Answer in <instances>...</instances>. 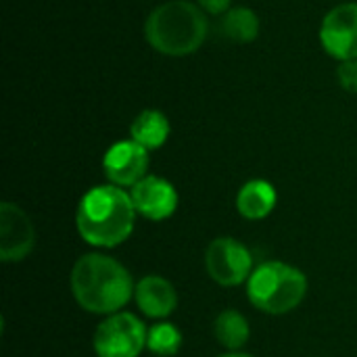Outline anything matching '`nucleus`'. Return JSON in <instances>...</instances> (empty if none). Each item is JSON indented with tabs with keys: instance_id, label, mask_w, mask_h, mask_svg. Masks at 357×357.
Listing matches in <instances>:
<instances>
[{
	"instance_id": "a211bd4d",
	"label": "nucleus",
	"mask_w": 357,
	"mask_h": 357,
	"mask_svg": "<svg viewBox=\"0 0 357 357\" xmlns=\"http://www.w3.org/2000/svg\"><path fill=\"white\" fill-rule=\"evenodd\" d=\"M197 2H199V6L203 10H207L211 15H224V13L230 10V2L232 0H197Z\"/></svg>"
},
{
	"instance_id": "f8f14e48",
	"label": "nucleus",
	"mask_w": 357,
	"mask_h": 357,
	"mask_svg": "<svg viewBox=\"0 0 357 357\" xmlns=\"http://www.w3.org/2000/svg\"><path fill=\"white\" fill-rule=\"evenodd\" d=\"M278 195L268 180H249L236 195V211L249 222L266 220L276 207Z\"/></svg>"
},
{
	"instance_id": "7ed1b4c3",
	"label": "nucleus",
	"mask_w": 357,
	"mask_h": 357,
	"mask_svg": "<svg viewBox=\"0 0 357 357\" xmlns=\"http://www.w3.org/2000/svg\"><path fill=\"white\" fill-rule=\"evenodd\" d=\"M146 42L169 56L192 54L207 36V19L201 8L186 0H169L157 6L144 25Z\"/></svg>"
},
{
	"instance_id": "f3484780",
	"label": "nucleus",
	"mask_w": 357,
	"mask_h": 357,
	"mask_svg": "<svg viewBox=\"0 0 357 357\" xmlns=\"http://www.w3.org/2000/svg\"><path fill=\"white\" fill-rule=\"evenodd\" d=\"M337 77L347 92H357V59L343 61L337 69Z\"/></svg>"
},
{
	"instance_id": "20e7f679",
	"label": "nucleus",
	"mask_w": 357,
	"mask_h": 357,
	"mask_svg": "<svg viewBox=\"0 0 357 357\" xmlns=\"http://www.w3.org/2000/svg\"><path fill=\"white\" fill-rule=\"evenodd\" d=\"M307 295L305 274L284 261H266L247 280V299L270 316H282L301 305Z\"/></svg>"
},
{
	"instance_id": "dca6fc26",
	"label": "nucleus",
	"mask_w": 357,
	"mask_h": 357,
	"mask_svg": "<svg viewBox=\"0 0 357 357\" xmlns=\"http://www.w3.org/2000/svg\"><path fill=\"white\" fill-rule=\"evenodd\" d=\"M184 337L180 333V328L172 322L159 320L157 324H153L149 328V337H146V349L151 354L159 357H174L178 356V351L182 349Z\"/></svg>"
},
{
	"instance_id": "423d86ee",
	"label": "nucleus",
	"mask_w": 357,
	"mask_h": 357,
	"mask_svg": "<svg viewBox=\"0 0 357 357\" xmlns=\"http://www.w3.org/2000/svg\"><path fill=\"white\" fill-rule=\"evenodd\" d=\"M205 268L209 278L220 287L247 284L255 270L251 251L232 236H218L209 243L205 251Z\"/></svg>"
},
{
	"instance_id": "4468645a",
	"label": "nucleus",
	"mask_w": 357,
	"mask_h": 357,
	"mask_svg": "<svg viewBox=\"0 0 357 357\" xmlns=\"http://www.w3.org/2000/svg\"><path fill=\"white\" fill-rule=\"evenodd\" d=\"M213 335L218 343L226 347L228 351H241L251 337V328H249L247 318L241 312L224 310L213 322Z\"/></svg>"
},
{
	"instance_id": "6e6552de",
	"label": "nucleus",
	"mask_w": 357,
	"mask_h": 357,
	"mask_svg": "<svg viewBox=\"0 0 357 357\" xmlns=\"http://www.w3.org/2000/svg\"><path fill=\"white\" fill-rule=\"evenodd\" d=\"M320 42L324 50L343 61L357 59V4L347 2L335 6L322 21Z\"/></svg>"
},
{
	"instance_id": "0eeeda50",
	"label": "nucleus",
	"mask_w": 357,
	"mask_h": 357,
	"mask_svg": "<svg viewBox=\"0 0 357 357\" xmlns=\"http://www.w3.org/2000/svg\"><path fill=\"white\" fill-rule=\"evenodd\" d=\"M36 245V230L29 215L15 203H0V259L23 261Z\"/></svg>"
},
{
	"instance_id": "39448f33",
	"label": "nucleus",
	"mask_w": 357,
	"mask_h": 357,
	"mask_svg": "<svg viewBox=\"0 0 357 357\" xmlns=\"http://www.w3.org/2000/svg\"><path fill=\"white\" fill-rule=\"evenodd\" d=\"M146 337L149 328L138 316L117 312L96 326L92 349L96 357H138L146 349Z\"/></svg>"
},
{
	"instance_id": "1a4fd4ad",
	"label": "nucleus",
	"mask_w": 357,
	"mask_h": 357,
	"mask_svg": "<svg viewBox=\"0 0 357 357\" xmlns=\"http://www.w3.org/2000/svg\"><path fill=\"white\" fill-rule=\"evenodd\" d=\"M149 169V151L140 146L138 142L119 140L102 157V172L109 180V184H115L119 188H132L138 184Z\"/></svg>"
},
{
	"instance_id": "6ab92c4d",
	"label": "nucleus",
	"mask_w": 357,
	"mask_h": 357,
	"mask_svg": "<svg viewBox=\"0 0 357 357\" xmlns=\"http://www.w3.org/2000/svg\"><path fill=\"white\" fill-rule=\"evenodd\" d=\"M218 357H253V356L243 354V351H228V354H222V356H218Z\"/></svg>"
},
{
	"instance_id": "9b49d317",
	"label": "nucleus",
	"mask_w": 357,
	"mask_h": 357,
	"mask_svg": "<svg viewBox=\"0 0 357 357\" xmlns=\"http://www.w3.org/2000/svg\"><path fill=\"white\" fill-rule=\"evenodd\" d=\"M134 301L146 318L165 320L178 307V293L167 278L149 274L136 282Z\"/></svg>"
},
{
	"instance_id": "2eb2a0df",
	"label": "nucleus",
	"mask_w": 357,
	"mask_h": 357,
	"mask_svg": "<svg viewBox=\"0 0 357 357\" xmlns=\"http://www.w3.org/2000/svg\"><path fill=\"white\" fill-rule=\"evenodd\" d=\"M220 31L230 42L247 44V42H253L257 38V33H259V19H257V15L251 8H245V6L230 8L228 13L222 15Z\"/></svg>"
},
{
	"instance_id": "9d476101",
	"label": "nucleus",
	"mask_w": 357,
	"mask_h": 357,
	"mask_svg": "<svg viewBox=\"0 0 357 357\" xmlns=\"http://www.w3.org/2000/svg\"><path fill=\"white\" fill-rule=\"evenodd\" d=\"M130 197L136 207V213L151 222L169 220L180 203L176 186L165 178L153 174L144 176L138 184H134L130 188Z\"/></svg>"
},
{
	"instance_id": "ddd939ff",
	"label": "nucleus",
	"mask_w": 357,
	"mask_h": 357,
	"mask_svg": "<svg viewBox=\"0 0 357 357\" xmlns=\"http://www.w3.org/2000/svg\"><path fill=\"white\" fill-rule=\"evenodd\" d=\"M132 140L144 146L146 151L161 149L169 138V121L167 117L157 109L142 111L130 126Z\"/></svg>"
},
{
	"instance_id": "f257e3e1",
	"label": "nucleus",
	"mask_w": 357,
	"mask_h": 357,
	"mask_svg": "<svg viewBox=\"0 0 357 357\" xmlns=\"http://www.w3.org/2000/svg\"><path fill=\"white\" fill-rule=\"evenodd\" d=\"M71 293L75 303L96 316L121 312L134 299V278L123 264L105 253L82 255L71 270Z\"/></svg>"
},
{
	"instance_id": "f03ea898",
	"label": "nucleus",
	"mask_w": 357,
	"mask_h": 357,
	"mask_svg": "<svg viewBox=\"0 0 357 357\" xmlns=\"http://www.w3.org/2000/svg\"><path fill=\"white\" fill-rule=\"evenodd\" d=\"M136 207L130 192L115 184L92 186L77 203V234L96 249H113L130 238L136 226Z\"/></svg>"
}]
</instances>
